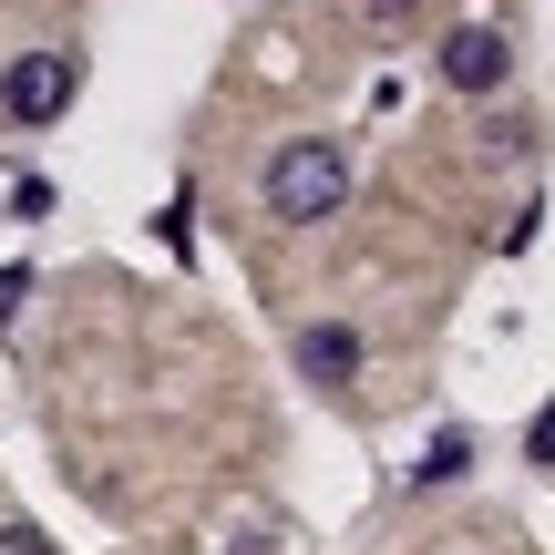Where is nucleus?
Returning <instances> with one entry per match:
<instances>
[{
	"label": "nucleus",
	"mask_w": 555,
	"mask_h": 555,
	"mask_svg": "<svg viewBox=\"0 0 555 555\" xmlns=\"http://www.w3.org/2000/svg\"><path fill=\"white\" fill-rule=\"evenodd\" d=\"M350 206V155H339V134H288L268 155V217L278 227H319Z\"/></svg>",
	"instance_id": "obj_1"
},
{
	"label": "nucleus",
	"mask_w": 555,
	"mask_h": 555,
	"mask_svg": "<svg viewBox=\"0 0 555 555\" xmlns=\"http://www.w3.org/2000/svg\"><path fill=\"white\" fill-rule=\"evenodd\" d=\"M82 93V62L73 52H21L11 73H0V114L21 124V134H41V124H62Z\"/></svg>",
	"instance_id": "obj_2"
},
{
	"label": "nucleus",
	"mask_w": 555,
	"mask_h": 555,
	"mask_svg": "<svg viewBox=\"0 0 555 555\" xmlns=\"http://www.w3.org/2000/svg\"><path fill=\"white\" fill-rule=\"evenodd\" d=\"M433 62H442V82H453V93H504V73H515V41H504L494 21H453Z\"/></svg>",
	"instance_id": "obj_3"
},
{
	"label": "nucleus",
	"mask_w": 555,
	"mask_h": 555,
	"mask_svg": "<svg viewBox=\"0 0 555 555\" xmlns=\"http://www.w3.org/2000/svg\"><path fill=\"white\" fill-rule=\"evenodd\" d=\"M298 371H309V380H360V330L309 319V330H298Z\"/></svg>",
	"instance_id": "obj_4"
},
{
	"label": "nucleus",
	"mask_w": 555,
	"mask_h": 555,
	"mask_svg": "<svg viewBox=\"0 0 555 555\" xmlns=\"http://www.w3.org/2000/svg\"><path fill=\"white\" fill-rule=\"evenodd\" d=\"M463 463H474V433H433V453L412 463V483H422V494H433V483H453Z\"/></svg>",
	"instance_id": "obj_5"
},
{
	"label": "nucleus",
	"mask_w": 555,
	"mask_h": 555,
	"mask_svg": "<svg viewBox=\"0 0 555 555\" xmlns=\"http://www.w3.org/2000/svg\"><path fill=\"white\" fill-rule=\"evenodd\" d=\"M525 463H535V474H555V401L525 422Z\"/></svg>",
	"instance_id": "obj_6"
},
{
	"label": "nucleus",
	"mask_w": 555,
	"mask_h": 555,
	"mask_svg": "<svg viewBox=\"0 0 555 555\" xmlns=\"http://www.w3.org/2000/svg\"><path fill=\"white\" fill-rule=\"evenodd\" d=\"M21 298H31V268H0V330L21 319Z\"/></svg>",
	"instance_id": "obj_7"
},
{
	"label": "nucleus",
	"mask_w": 555,
	"mask_h": 555,
	"mask_svg": "<svg viewBox=\"0 0 555 555\" xmlns=\"http://www.w3.org/2000/svg\"><path fill=\"white\" fill-rule=\"evenodd\" d=\"M0 555H52V535L41 525H0Z\"/></svg>",
	"instance_id": "obj_8"
},
{
	"label": "nucleus",
	"mask_w": 555,
	"mask_h": 555,
	"mask_svg": "<svg viewBox=\"0 0 555 555\" xmlns=\"http://www.w3.org/2000/svg\"><path fill=\"white\" fill-rule=\"evenodd\" d=\"M412 11H422V0H371V21H380V31H401Z\"/></svg>",
	"instance_id": "obj_9"
}]
</instances>
